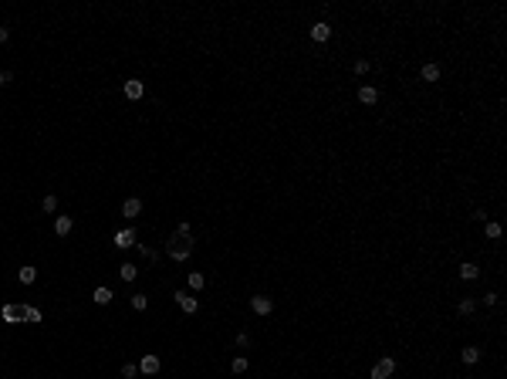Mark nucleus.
Masks as SVG:
<instances>
[{
  "label": "nucleus",
  "mask_w": 507,
  "mask_h": 379,
  "mask_svg": "<svg viewBox=\"0 0 507 379\" xmlns=\"http://www.w3.org/2000/svg\"><path fill=\"white\" fill-rule=\"evenodd\" d=\"M166 254L172 257V261H189V254H193V237H169V244H166Z\"/></svg>",
  "instance_id": "nucleus-1"
},
{
  "label": "nucleus",
  "mask_w": 507,
  "mask_h": 379,
  "mask_svg": "<svg viewBox=\"0 0 507 379\" xmlns=\"http://www.w3.org/2000/svg\"><path fill=\"white\" fill-rule=\"evenodd\" d=\"M393 373H395V359H389V356H386V359H379L376 366H372L369 379H389Z\"/></svg>",
  "instance_id": "nucleus-2"
},
{
  "label": "nucleus",
  "mask_w": 507,
  "mask_h": 379,
  "mask_svg": "<svg viewBox=\"0 0 507 379\" xmlns=\"http://www.w3.org/2000/svg\"><path fill=\"white\" fill-rule=\"evenodd\" d=\"M122 92H125V98H132V102H139V98H142V92H146V85H142L139 78H129Z\"/></svg>",
  "instance_id": "nucleus-3"
},
{
  "label": "nucleus",
  "mask_w": 507,
  "mask_h": 379,
  "mask_svg": "<svg viewBox=\"0 0 507 379\" xmlns=\"http://www.w3.org/2000/svg\"><path fill=\"white\" fill-rule=\"evenodd\" d=\"M250 308H254L257 315H271V308H274V302H271L267 295H254V298H250Z\"/></svg>",
  "instance_id": "nucleus-4"
},
{
  "label": "nucleus",
  "mask_w": 507,
  "mask_h": 379,
  "mask_svg": "<svg viewBox=\"0 0 507 379\" xmlns=\"http://www.w3.org/2000/svg\"><path fill=\"white\" fill-rule=\"evenodd\" d=\"M139 373L156 376V373H159V356H152V352H149V356H142V359H139Z\"/></svg>",
  "instance_id": "nucleus-5"
},
{
  "label": "nucleus",
  "mask_w": 507,
  "mask_h": 379,
  "mask_svg": "<svg viewBox=\"0 0 507 379\" xmlns=\"http://www.w3.org/2000/svg\"><path fill=\"white\" fill-rule=\"evenodd\" d=\"M176 302H179V308H183L186 315H193V312L200 308V302H196V298H189V291H176Z\"/></svg>",
  "instance_id": "nucleus-6"
},
{
  "label": "nucleus",
  "mask_w": 507,
  "mask_h": 379,
  "mask_svg": "<svg viewBox=\"0 0 507 379\" xmlns=\"http://www.w3.org/2000/svg\"><path fill=\"white\" fill-rule=\"evenodd\" d=\"M358 102H362V105H376V102H379V88H372V85L358 88Z\"/></svg>",
  "instance_id": "nucleus-7"
},
{
  "label": "nucleus",
  "mask_w": 507,
  "mask_h": 379,
  "mask_svg": "<svg viewBox=\"0 0 507 379\" xmlns=\"http://www.w3.org/2000/svg\"><path fill=\"white\" fill-rule=\"evenodd\" d=\"M71 227H75V220H71V217H55V234H57V237H68V234H71Z\"/></svg>",
  "instance_id": "nucleus-8"
},
{
  "label": "nucleus",
  "mask_w": 507,
  "mask_h": 379,
  "mask_svg": "<svg viewBox=\"0 0 507 379\" xmlns=\"http://www.w3.org/2000/svg\"><path fill=\"white\" fill-rule=\"evenodd\" d=\"M328 38H332V27H328L325 20L311 24V41H328Z\"/></svg>",
  "instance_id": "nucleus-9"
},
{
  "label": "nucleus",
  "mask_w": 507,
  "mask_h": 379,
  "mask_svg": "<svg viewBox=\"0 0 507 379\" xmlns=\"http://www.w3.org/2000/svg\"><path fill=\"white\" fill-rule=\"evenodd\" d=\"M132 244H135V230H118V234H115V247H122V251H125V247H132Z\"/></svg>",
  "instance_id": "nucleus-10"
},
{
  "label": "nucleus",
  "mask_w": 507,
  "mask_h": 379,
  "mask_svg": "<svg viewBox=\"0 0 507 379\" xmlns=\"http://www.w3.org/2000/svg\"><path fill=\"white\" fill-rule=\"evenodd\" d=\"M139 213H142V200H125V203H122V217L135 220Z\"/></svg>",
  "instance_id": "nucleus-11"
},
{
  "label": "nucleus",
  "mask_w": 507,
  "mask_h": 379,
  "mask_svg": "<svg viewBox=\"0 0 507 379\" xmlns=\"http://www.w3.org/2000/svg\"><path fill=\"white\" fill-rule=\"evenodd\" d=\"M17 281H20V284H34V281H38V267L24 264V267L17 271Z\"/></svg>",
  "instance_id": "nucleus-12"
},
{
  "label": "nucleus",
  "mask_w": 507,
  "mask_h": 379,
  "mask_svg": "<svg viewBox=\"0 0 507 379\" xmlns=\"http://www.w3.org/2000/svg\"><path fill=\"white\" fill-rule=\"evenodd\" d=\"M460 278H463V281H477V278H480V267L470 264V261H467V264H460Z\"/></svg>",
  "instance_id": "nucleus-13"
},
{
  "label": "nucleus",
  "mask_w": 507,
  "mask_h": 379,
  "mask_svg": "<svg viewBox=\"0 0 507 379\" xmlns=\"http://www.w3.org/2000/svg\"><path fill=\"white\" fill-rule=\"evenodd\" d=\"M0 318H3V322H17L20 308H17V305H3V308H0Z\"/></svg>",
  "instance_id": "nucleus-14"
},
{
  "label": "nucleus",
  "mask_w": 507,
  "mask_h": 379,
  "mask_svg": "<svg viewBox=\"0 0 507 379\" xmlns=\"http://www.w3.org/2000/svg\"><path fill=\"white\" fill-rule=\"evenodd\" d=\"M20 318H24V322H34V325H38V322H41V312H38V308H31V305H24V308H20Z\"/></svg>",
  "instance_id": "nucleus-15"
},
{
  "label": "nucleus",
  "mask_w": 507,
  "mask_h": 379,
  "mask_svg": "<svg viewBox=\"0 0 507 379\" xmlns=\"http://www.w3.org/2000/svg\"><path fill=\"white\" fill-rule=\"evenodd\" d=\"M460 359L467 362V366H473V362L480 359V349H473V345H467V349H463V352H460Z\"/></svg>",
  "instance_id": "nucleus-16"
},
{
  "label": "nucleus",
  "mask_w": 507,
  "mask_h": 379,
  "mask_svg": "<svg viewBox=\"0 0 507 379\" xmlns=\"http://www.w3.org/2000/svg\"><path fill=\"white\" fill-rule=\"evenodd\" d=\"M203 284H207V278H203L200 271H189V288H193V291H203Z\"/></svg>",
  "instance_id": "nucleus-17"
},
{
  "label": "nucleus",
  "mask_w": 507,
  "mask_h": 379,
  "mask_svg": "<svg viewBox=\"0 0 507 379\" xmlns=\"http://www.w3.org/2000/svg\"><path fill=\"white\" fill-rule=\"evenodd\" d=\"M92 298H95V305H109L112 302V291H109V288H95Z\"/></svg>",
  "instance_id": "nucleus-18"
},
{
  "label": "nucleus",
  "mask_w": 507,
  "mask_h": 379,
  "mask_svg": "<svg viewBox=\"0 0 507 379\" xmlns=\"http://www.w3.org/2000/svg\"><path fill=\"white\" fill-rule=\"evenodd\" d=\"M118 274H122V281H135L139 267H135V264H122V267H118Z\"/></svg>",
  "instance_id": "nucleus-19"
},
{
  "label": "nucleus",
  "mask_w": 507,
  "mask_h": 379,
  "mask_svg": "<svg viewBox=\"0 0 507 379\" xmlns=\"http://www.w3.org/2000/svg\"><path fill=\"white\" fill-rule=\"evenodd\" d=\"M440 78V68L436 64H423V81H436Z\"/></svg>",
  "instance_id": "nucleus-20"
},
{
  "label": "nucleus",
  "mask_w": 507,
  "mask_h": 379,
  "mask_svg": "<svg viewBox=\"0 0 507 379\" xmlns=\"http://www.w3.org/2000/svg\"><path fill=\"white\" fill-rule=\"evenodd\" d=\"M484 230H487L490 241H497V237H501V224H497V220H487V227H484Z\"/></svg>",
  "instance_id": "nucleus-21"
},
{
  "label": "nucleus",
  "mask_w": 507,
  "mask_h": 379,
  "mask_svg": "<svg viewBox=\"0 0 507 379\" xmlns=\"http://www.w3.org/2000/svg\"><path fill=\"white\" fill-rule=\"evenodd\" d=\"M122 376H125V379H135V376H139V366H135V362H125V366H122Z\"/></svg>",
  "instance_id": "nucleus-22"
},
{
  "label": "nucleus",
  "mask_w": 507,
  "mask_h": 379,
  "mask_svg": "<svg viewBox=\"0 0 507 379\" xmlns=\"http://www.w3.org/2000/svg\"><path fill=\"white\" fill-rule=\"evenodd\" d=\"M473 308H477V302L473 298H463L460 302V315H473Z\"/></svg>",
  "instance_id": "nucleus-23"
},
{
  "label": "nucleus",
  "mask_w": 507,
  "mask_h": 379,
  "mask_svg": "<svg viewBox=\"0 0 507 379\" xmlns=\"http://www.w3.org/2000/svg\"><path fill=\"white\" fill-rule=\"evenodd\" d=\"M146 305H149V298H146V295H132V308H135V312H142Z\"/></svg>",
  "instance_id": "nucleus-24"
},
{
  "label": "nucleus",
  "mask_w": 507,
  "mask_h": 379,
  "mask_svg": "<svg viewBox=\"0 0 507 379\" xmlns=\"http://www.w3.org/2000/svg\"><path fill=\"white\" fill-rule=\"evenodd\" d=\"M247 366H250L247 356H237V359H233V373H247Z\"/></svg>",
  "instance_id": "nucleus-25"
},
{
  "label": "nucleus",
  "mask_w": 507,
  "mask_h": 379,
  "mask_svg": "<svg viewBox=\"0 0 507 379\" xmlns=\"http://www.w3.org/2000/svg\"><path fill=\"white\" fill-rule=\"evenodd\" d=\"M41 207H44V213H55V207H57V196H44V203H41Z\"/></svg>",
  "instance_id": "nucleus-26"
},
{
  "label": "nucleus",
  "mask_w": 507,
  "mask_h": 379,
  "mask_svg": "<svg viewBox=\"0 0 507 379\" xmlns=\"http://www.w3.org/2000/svg\"><path fill=\"white\" fill-rule=\"evenodd\" d=\"M365 71H369V61H365V58H358V61H355V75H365Z\"/></svg>",
  "instance_id": "nucleus-27"
},
{
  "label": "nucleus",
  "mask_w": 507,
  "mask_h": 379,
  "mask_svg": "<svg viewBox=\"0 0 507 379\" xmlns=\"http://www.w3.org/2000/svg\"><path fill=\"white\" fill-rule=\"evenodd\" d=\"M176 237H193V234H189V224H179V227H176Z\"/></svg>",
  "instance_id": "nucleus-28"
},
{
  "label": "nucleus",
  "mask_w": 507,
  "mask_h": 379,
  "mask_svg": "<svg viewBox=\"0 0 507 379\" xmlns=\"http://www.w3.org/2000/svg\"><path fill=\"white\" fill-rule=\"evenodd\" d=\"M237 345H240V349H247V345H250V335H247V332H240V335H237Z\"/></svg>",
  "instance_id": "nucleus-29"
},
{
  "label": "nucleus",
  "mask_w": 507,
  "mask_h": 379,
  "mask_svg": "<svg viewBox=\"0 0 507 379\" xmlns=\"http://www.w3.org/2000/svg\"><path fill=\"white\" fill-rule=\"evenodd\" d=\"M7 38H10V31H7V27H0V44H3Z\"/></svg>",
  "instance_id": "nucleus-30"
},
{
  "label": "nucleus",
  "mask_w": 507,
  "mask_h": 379,
  "mask_svg": "<svg viewBox=\"0 0 507 379\" xmlns=\"http://www.w3.org/2000/svg\"><path fill=\"white\" fill-rule=\"evenodd\" d=\"M0 85H3V75H0Z\"/></svg>",
  "instance_id": "nucleus-31"
}]
</instances>
